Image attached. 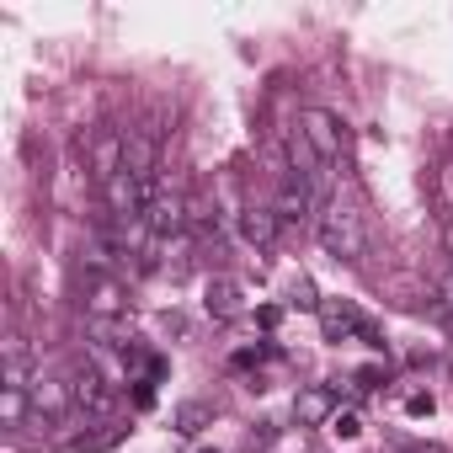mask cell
<instances>
[{
    "instance_id": "obj_1",
    "label": "cell",
    "mask_w": 453,
    "mask_h": 453,
    "mask_svg": "<svg viewBox=\"0 0 453 453\" xmlns=\"http://www.w3.org/2000/svg\"><path fill=\"white\" fill-rule=\"evenodd\" d=\"M320 246H326L336 262H363V257H368V219L357 213V203L331 197V203L320 208Z\"/></svg>"
},
{
    "instance_id": "obj_2",
    "label": "cell",
    "mask_w": 453,
    "mask_h": 453,
    "mask_svg": "<svg viewBox=\"0 0 453 453\" xmlns=\"http://www.w3.org/2000/svg\"><path fill=\"white\" fill-rule=\"evenodd\" d=\"M81 150H86V171H91L96 187H107V181L123 176V128L96 123V128L81 134Z\"/></svg>"
},
{
    "instance_id": "obj_3",
    "label": "cell",
    "mask_w": 453,
    "mask_h": 453,
    "mask_svg": "<svg viewBox=\"0 0 453 453\" xmlns=\"http://www.w3.org/2000/svg\"><path fill=\"white\" fill-rule=\"evenodd\" d=\"M294 128L304 134V144L315 150V160H320V165H336V160H342L347 134H342V118H336V112H326V107H304Z\"/></svg>"
},
{
    "instance_id": "obj_4",
    "label": "cell",
    "mask_w": 453,
    "mask_h": 453,
    "mask_svg": "<svg viewBox=\"0 0 453 453\" xmlns=\"http://www.w3.org/2000/svg\"><path fill=\"white\" fill-rule=\"evenodd\" d=\"M70 395H75V411H86V416H107V421H112V389H107V379L96 373V363L70 368Z\"/></svg>"
},
{
    "instance_id": "obj_5",
    "label": "cell",
    "mask_w": 453,
    "mask_h": 453,
    "mask_svg": "<svg viewBox=\"0 0 453 453\" xmlns=\"http://www.w3.org/2000/svg\"><path fill=\"white\" fill-rule=\"evenodd\" d=\"M144 219H150L155 235H187V224H192V197L176 192V187H165V192L144 208Z\"/></svg>"
},
{
    "instance_id": "obj_6",
    "label": "cell",
    "mask_w": 453,
    "mask_h": 453,
    "mask_svg": "<svg viewBox=\"0 0 453 453\" xmlns=\"http://www.w3.org/2000/svg\"><path fill=\"white\" fill-rule=\"evenodd\" d=\"M241 235H246L257 251H273V246H278V235H283L278 208H267V203H246V208H241Z\"/></svg>"
},
{
    "instance_id": "obj_7",
    "label": "cell",
    "mask_w": 453,
    "mask_h": 453,
    "mask_svg": "<svg viewBox=\"0 0 453 453\" xmlns=\"http://www.w3.org/2000/svg\"><path fill=\"white\" fill-rule=\"evenodd\" d=\"M203 310H208L213 320H241V315H246V288H241L235 278H208Z\"/></svg>"
},
{
    "instance_id": "obj_8",
    "label": "cell",
    "mask_w": 453,
    "mask_h": 453,
    "mask_svg": "<svg viewBox=\"0 0 453 453\" xmlns=\"http://www.w3.org/2000/svg\"><path fill=\"white\" fill-rule=\"evenodd\" d=\"M123 171H128V176H155V171H160V144H155V134H144V128H128V134H123Z\"/></svg>"
},
{
    "instance_id": "obj_9",
    "label": "cell",
    "mask_w": 453,
    "mask_h": 453,
    "mask_svg": "<svg viewBox=\"0 0 453 453\" xmlns=\"http://www.w3.org/2000/svg\"><path fill=\"white\" fill-rule=\"evenodd\" d=\"M273 208H278L283 224H304L310 208H315V187H310V176H294V171H288V176H283V192H278Z\"/></svg>"
},
{
    "instance_id": "obj_10",
    "label": "cell",
    "mask_w": 453,
    "mask_h": 453,
    "mask_svg": "<svg viewBox=\"0 0 453 453\" xmlns=\"http://www.w3.org/2000/svg\"><path fill=\"white\" fill-rule=\"evenodd\" d=\"M363 315H357V304L352 299H326L320 304V331H326V342H347V336H363Z\"/></svg>"
},
{
    "instance_id": "obj_11",
    "label": "cell",
    "mask_w": 453,
    "mask_h": 453,
    "mask_svg": "<svg viewBox=\"0 0 453 453\" xmlns=\"http://www.w3.org/2000/svg\"><path fill=\"white\" fill-rule=\"evenodd\" d=\"M336 411H342V405H336V389H326V384H310V389L294 395V416H299V426H331Z\"/></svg>"
},
{
    "instance_id": "obj_12",
    "label": "cell",
    "mask_w": 453,
    "mask_h": 453,
    "mask_svg": "<svg viewBox=\"0 0 453 453\" xmlns=\"http://www.w3.org/2000/svg\"><path fill=\"white\" fill-rule=\"evenodd\" d=\"M128 432H134L128 421H102L96 432H81V437H65L59 448H65V453H107V448H118V442H123Z\"/></svg>"
},
{
    "instance_id": "obj_13",
    "label": "cell",
    "mask_w": 453,
    "mask_h": 453,
    "mask_svg": "<svg viewBox=\"0 0 453 453\" xmlns=\"http://www.w3.org/2000/svg\"><path fill=\"white\" fill-rule=\"evenodd\" d=\"M70 405H75L70 379H38V384H33V411H38V416H59V411H70Z\"/></svg>"
},
{
    "instance_id": "obj_14",
    "label": "cell",
    "mask_w": 453,
    "mask_h": 453,
    "mask_svg": "<svg viewBox=\"0 0 453 453\" xmlns=\"http://www.w3.org/2000/svg\"><path fill=\"white\" fill-rule=\"evenodd\" d=\"M27 411H33V395L27 389H0V421H6V426H22Z\"/></svg>"
},
{
    "instance_id": "obj_15",
    "label": "cell",
    "mask_w": 453,
    "mask_h": 453,
    "mask_svg": "<svg viewBox=\"0 0 453 453\" xmlns=\"http://www.w3.org/2000/svg\"><path fill=\"white\" fill-rule=\"evenodd\" d=\"M208 421H213V411H208L203 400H187V405H176V432H181V437H197Z\"/></svg>"
},
{
    "instance_id": "obj_16",
    "label": "cell",
    "mask_w": 453,
    "mask_h": 453,
    "mask_svg": "<svg viewBox=\"0 0 453 453\" xmlns=\"http://www.w3.org/2000/svg\"><path fill=\"white\" fill-rule=\"evenodd\" d=\"M357 432H363V416H357V411H336V416H331V437H336V442H352Z\"/></svg>"
},
{
    "instance_id": "obj_17",
    "label": "cell",
    "mask_w": 453,
    "mask_h": 453,
    "mask_svg": "<svg viewBox=\"0 0 453 453\" xmlns=\"http://www.w3.org/2000/svg\"><path fill=\"white\" fill-rule=\"evenodd\" d=\"M384 379H389V373H384L379 363H368V368H357V373H352V389H357V395H373Z\"/></svg>"
},
{
    "instance_id": "obj_18",
    "label": "cell",
    "mask_w": 453,
    "mask_h": 453,
    "mask_svg": "<svg viewBox=\"0 0 453 453\" xmlns=\"http://www.w3.org/2000/svg\"><path fill=\"white\" fill-rule=\"evenodd\" d=\"M437 203L448 208V224H453V160L437 165Z\"/></svg>"
},
{
    "instance_id": "obj_19",
    "label": "cell",
    "mask_w": 453,
    "mask_h": 453,
    "mask_svg": "<svg viewBox=\"0 0 453 453\" xmlns=\"http://www.w3.org/2000/svg\"><path fill=\"white\" fill-rule=\"evenodd\" d=\"M294 304H299V310H320L326 299L315 294V283H310V278H299V283H294Z\"/></svg>"
},
{
    "instance_id": "obj_20",
    "label": "cell",
    "mask_w": 453,
    "mask_h": 453,
    "mask_svg": "<svg viewBox=\"0 0 453 453\" xmlns=\"http://www.w3.org/2000/svg\"><path fill=\"white\" fill-rule=\"evenodd\" d=\"M432 411H437V400H432L426 389H416V395H405V416H416V421H421V416H432Z\"/></svg>"
},
{
    "instance_id": "obj_21",
    "label": "cell",
    "mask_w": 453,
    "mask_h": 453,
    "mask_svg": "<svg viewBox=\"0 0 453 453\" xmlns=\"http://www.w3.org/2000/svg\"><path fill=\"white\" fill-rule=\"evenodd\" d=\"M278 320H283V304H262V310H257V326H262V331H278Z\"/></svg>"
},
{
    "instance_id": "obj_22",
    "label": "cell",
    "mask_w": 453,
    "mask_h": 453,
    "mask_svg": "<svg viewBox=\"0 0 453 453\" xmlns=\"http://www.w3.org/2000/svg\"><path fill=\"white\" fill-rule=\"evenodd\" d=\"M437 299H442V304H448V310H453V273H448V278H442V283H437Z\"/></svg>"
},
{
    "instance_id": "obj_23",
    "label": "cell",
    "mask_w": 453,
    "mask_h": 453,
    "mask_svg": "<svg viewBox=\"0 0 453 453\" xmlns=\"http://www.w3.org/2000/svg\"><path fill=\"white\" fill-rule=\"evenodd\" d=\"M405 453H442V448H437V442H426V448H421V442H405Z\"/></svg>"
},
{
    "instance_id": "obj_24",
    "label": "cell",
    "mask_w": 453,
    "mask_h": 453,
    "mask_svg": "<svg viewBox=\"0 0 453 453\" xmlns=\"http://www.w3.org/2000/svg\"><path fill=\"white\" fill-rule=\"evenodd\" d=\"M442 246H448V257H453V224H448V230H442Z\"/></svg>"
},
{
    "instance_id": "obj_25",
    "label": "cell",
    "mask_w": 453,
    "mask_h": 453,
    "mask_svg": "<svg viewBox=\"0 0 453 453\" xmlns=\"http://www.w3.org/2000/svg\"><path fill=\"white\" fill-rule=\"evenodd\" d=\"M203 453H219V448H203Z\"/></svg>"
}]
</instances>
